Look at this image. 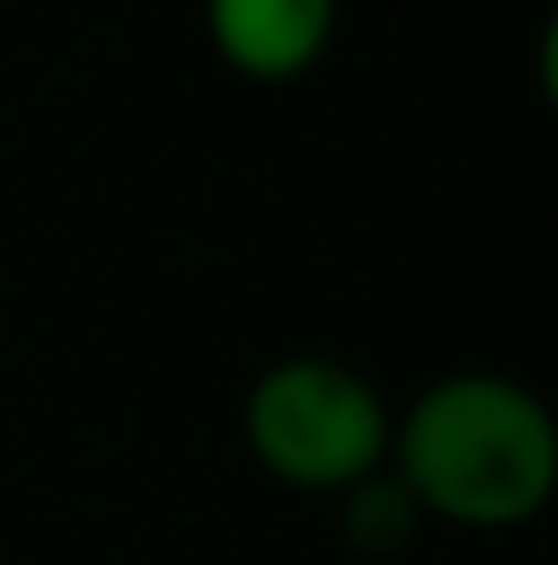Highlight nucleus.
<instances>
[{"instance_id": "1", "label": "nucleus", "mask_w": 558, "mask_h": 565, "mask_svg": "<svg viewBox=\"0 0 558 565\" xmlns=\"http://www.w3.org/2000/svg\"><path fill=\"white\" fill-rule=\"evenodd\" d=\"M388 460L420 520L513 533L539 520L558 493V422L526 382L460 369L408 402Z\"/></svg>"}, {"instance_id": "3", "label": "nucleus", "mask_w": 558, "mask_h": 565, "mask_svg": "<svg viewBox=\"0 0 558 565\" xmlns=\"http://www.w3.org/2000/svg\"><path fill=\"white\" fill-rule=\"evenodd\" d=\"M342 0H204L211 53L250 86H296L335 46Z\"/></svg>"}, {"instance_id": "4", "label": "nucleus", "mask_w": 558, "mask_h": 565, "mask_svg": "<svg viewBox=\"0 0 558 565\" xmlns=\"http://www.w3.org/2000/svg\"><path fill=\"white\" fill-rule=\"evenodd\" d=\"M342 500V540L355 546V553H368V559H388V553H408L420 533V507L408 500V487L382 467V473H368L362 487H348V493H335Z\"/></svg>"}, {"instance_id": "2", "label": "nucleus", "mask_w": 558, "mask_h": 565, "mask_svg": "<svg viewBox=\"0 0 558 565\" xmlns=\"http://www.w3.org/2000/svg\"><path fill=\"white\" fill-rule=\"evenodd\" d=\"M244 447L277 487L348 493L388 467L395 415L362 369L329 355H289L270 362L244 395Z\"/></svg>"}]
</instances>
